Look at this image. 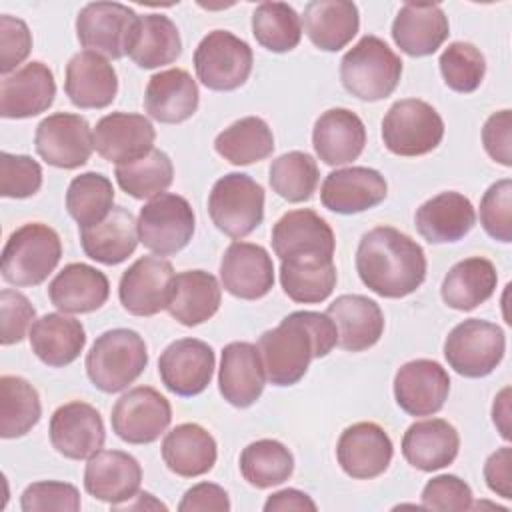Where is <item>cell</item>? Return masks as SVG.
Wrapping results in <instances>:
<instances>
[{
  "label": "cell",
  "instance_id": "7402d4cb",
  "mask_svg": "<svg viewBox=\"0 0 512 512\" xmlns=\"http://www.w3.org/2000/svg\"><path fill=\"white\" fill-rule=\"evenodd\" d=\"M388 194L386 178L366 166L330 172L320 188L322 206L336 214H358L378 206Z\"/></svg>",
  "mask_w": 512,
  "mask_h": 512
},
{
  "label": "cell",
  "instance_id": "680465c9",
  "mask_svg": "<svg viewBox=\"0 0 512 512\" xmlns=\"http://www.w3.org/2000/svg\"><path fill=\"white\" fill-rule=\"evenodd\" d=\"M180 512H228L230 510V498L228 492L212 482H200L192 488H188L178 504Z\"/></svg>",
  "mask_w": 512,
  "mask_h": 512
},
{
  "label": "cell",
  "instance_id": "bcb514c9",
  "mask_svg": "<svg viewBox=\"0 0 512 512\" xmlns=\"http://www.w3.org/2000/svg\"><path fill=\"white\" fill-rule=\"evenodd\" d=\"M118 186L136 200H152L172 184L174 180V166L166 152L152 148L146 156L116 166L114 170Z\"/></svg>",
  "mask_w": 512,
  "mask_h": 512
},
{
  "label": "cell",
  "instance_id": "83f0119b",
  "mask_svg": "<svg viewBox=\"0 0 512 512\" xmlns=\"http://www.w3.org/2000/svg\"><path fill=\"white\" fill-rule=\"evenodd\" d=\"M312 144L318 158L328 166L354 162L366 144L364 122L348 108H330L314 122Z\"/></svg>",
  "mask_w": 512,
  "mask_h": 512
},
{
  "label": "cell",
  "instance_id": "8d00e7d4",
  "mask_svg": "<svg viewBox=\"0 0 512 512\" xmlns=\"http://www.w3.org/2000/svg\"><path fill=\"white\" fill-rule=\"evenodd\" d=\"M30 348L40 362L52 368L72 364L86 344V332L80 320L66 314H44L34 320L30 332Z\"/></svg>",
  "mask_w": 512,
  "mask_h": 512
},
{
  "label": "cell",
  "instance_id": "6f0895ef",
  "mask_svg": "<svg viewBox=\"0 0 512 512\" xmlns=\"http://www.w3.org/2000/svg\"><path fill=\"white\" fill-rule=\"evenodd\" d=\"M510 128H512V114L508 108L488 116L482 128V144L486 154L502 166H512Z\"/></svg>",
  "mask_w": 512,
  "mask_h": 512
},
{
  "label": "cell",
  "instance_id": "94428289",
  "mask_svg": "<svg viewBox=\"0 0 512 512\" xmlns=\"http://www.w3.org/2000/svg\"><path fill=\"white\" fill-rule=\"evenodd\" d=\"M266 512H286V510H298V512H316V502L302 490L296 488H284L268 496L264 502Z\"/></svg>",
  "mask_w": 512,
  "mask_h": 512
},
{
  "label": "cell",
  "instance_id": "44dd1931",
  "mask_svg": "<svg viewBox=\"0 0 512 512\" xmlns=\"http://www.w3.org/2000/svg\"><path fill=\"white\" fill-rule=\"evenodd\" d=\"M156 130L142 114L112 112L102 116L94 128L96 152L116 166L130 164L154 148Z\"/></svg>",
  "mask_w": 512,
  "mask_h": 512
},
{
  "label": "cell",
  "instance_id": "c3c4849f",
  "mask_svg": "<svg viewBox=\"0 0 512 512\" xmlns=\"http://www.w3.org/2000/svg\"><path fill=\"white\" fill-rule=\"evenodd\" d=\"M270 186L288 202H306L316 192L320 172L316 160L300 150L286 152L270 164Z\"/></svg>",
  "mask_w": 512,
  "mask_h": 512
},
{
  "label": "cell",
  "instance_id": "f6af8a7d",
  "mask_svg": "<svg viewBox=\"0 0 512 512\" xmlns=\"http://www.w3.org/2000/svg\"><path fill=\"white\" fill-rule=\"evenodd\" d=\"M252 34L270 52H290L300 44L302 20L286 2H262L252 12Z\"/></svg>",
  "mask_w": 512,
  "mask_h": 512
},
{
  "label": "cell",
  "instance_id": "d6986e66",
  "mask_svg": "<svg viewBox=\"0 0 512 512\" xmlns=\"http://www.w3.org/2000/svg\"><path fill=\"white\" fill-rule=\"evenodd\" d=\"M392 454V440L376 422H356L348 426L336 444L340 468L356 480H372L384 474L392 462Z\"/></svg>",
  "mask_w": 512,
  "mask_h": 512
},
{
  "label": "cell",
  "instance_id": "7dc6e473",
  "mask_svg": "<svg viewBox=\"0 0 512 512\" xmlns=\"http://www.w3.org/2000/svg\"><path fill=\"white\" fill-rule=\"evenodd\" d=\"M112 182L100 172H84L72 178L66 190V210L78 222V228L102 222L114 208Z\"/></svg>",
  "mask_w": 512,
  "mask_h": 512
},
{
  "label": "cell",
  "instance_id": "2e32d148",
  "mask_svg": "<svg viewBox=\"0 0 512 512\" xmlns=\"http://www.w3.org/2000/svg\"><path fill=\"white\" fill-rule=\"evenodd\" d=\"M214 366V350L198 338H180L168 344L158 358L162 384L182 398L204 392L212 380Z\"/></svg>",
  "mask_w": 512,
  "mask_h": 512
},
{
  "label": "cell",
  "instance_id": "603a6c76",
  "mask_svg": "<svg viewBox=\"0 0 512 512\" xmlns=\"http://www.w3.org/2000/svg\"><path fill=\"white\" fill-rule=\"evenodd\" d=\"M56 96L52 70L32 60L8 74L0 82V116L2 118H32L46 112Z\"/></svg>",
  "mask_w": 512,
  "mask_h": 512
},
{
  "label": "cell",
  "instance_id": "30bf717a",
  "mask_svg": "<svg viewBox=\"0 0 512 512\" xmlns=\"http://www.w3.org/2000/svg\"><path fill=\"white\" fill-rule=\"evenodd\" d=\"M254 54L248 42L228 30L208 32L194 50L198 80L214 92L240 88L252 72Z\"/></svg>",
  "mask_w": 512,
  "mask_h": 512
},
{
  "label": "cell",
  "instance_id": "ab89813d",
  "mask_svg": "<svg viewBox=\"0 0 512 512\" xmlns=\"http://www.w3.org/2000/svg\"><path fill=\"white\" fill-rule=\"evenodd\" d=\"M216 152L234 166H246L274 152L270 126L258 116H246L224 128L214 140Z\"/></svg>",
  "mask_w": 512,
  "mask_h": 512
},
{
  "label": "cell",
  "instance_id": "9c48e42d",
  "mask_svg": "<svg viewBox=\"0 0 512 512\" xmlns=\"http://www.w3.org/2000/svg\"><path fill=\"white\" fill-rule=\"evenodd\" d=\"M140 16L120 2H90L76 16L78 42L104 58L130 54Z\"/></svg>",
  "mask_w": 512,
  "mask_h": 512
},
{
  "label": "cell",
  "instance_id": "ac0fdd59",
  "mask_svg": "<svg viewBox=\"0 0 512 512\" xmlns=\"http://www.w3.org/2000/svg\"><path fill=\"white\" fill-rule=\"evenodd\" d=\"M448 392L450 376L436 360H410L394 376L396 404L410 416H432L440 412Z\"/></svg>",
  "mask_w": 512,
  "mask_h": 512
},
{
  "label": "cell",
  "instance_id": "ee69618b",
  "mask_svg": "<svg viewBox=\"0 0 512 512\" xmlns=\"http://www.w3.org/2000/svg\"><path fill=\"white\" fill-rule=\"evenodd\" d=\"M240 472L254 488H272L292 476L294 456L282 442L262 438L242 450Z\"/></svg>",
  "mask_w": 512,
  "mask_h": 512
},
{
  "label": "cell",
  "instance_id": "5b68a950",
  "mask_svg": "<svg viewBox=\"0 0 512 512\" xmlns=\"http://www.w3.org/2000/svg\"><path fill=\"white\" fill-rule=\"evenodd\" d=\"M62 242L54 228L28 222L16 228L2 250V278L14 286H38L58 266Z\"/></svg>",
  "mask_w": 512,
  "mask_h": 512
},
{
  "label": "cell",
  "instance_id": "cb8c5ba5",
  "mask_svg": "<svg viewBox=\"0 0 512 512\" xmlns=\"http://www.w3.org/2000/svg\"><path fill=\"white\" fill-rule=\"evenodd\" d=\"M142 482L138 460L122 450H98L88 458L84 488L96 500L118 506L136 498Z\"/></svg>",
  "mask_w": 512,
  "mask_h": 512
},
{
  "label": "cell",
  "instance_id": "7bdbcfd3",
  "mask_svg": "<svg viewBox=\"0 0 512 512\" xmlns=\"http://www.w3.org/2000/svg\"><path fill=\"white\" fill-rule=\"evenodd\" d=\"M338 280L332 260H300L280 262V284L284 294L300 304L324 302Z\"/></svg>",
  "mask_w": 512,
  "mask_h": 512
},
{
  "label": "cell",
  "instance_id": "277c9868",
  "mask_svg": "<svg viewBox=\"0 0 512 512\" xmlns=\"http://www.w3.org/2000/svg\"><path fill=\"white\" fill-rule=\"evenodd\" d=\"M146 366V342L138 332L128 328L106 330L94 340L86 354V374L90 382L106 394L128 388Z\"/></svg>",
  "mask_w": 512,
  "mask_h": 512
},
{
  "label": "cell",
  "instance_id": "681fc988",
  "mask_svg": "<svg viewBox=\"0 0 512 512\" xmlns=\"http://www.w3.org/2000/svg\"><path fill=\"white\" fill-rule=\"evenodd\" d=\"M440 72L446 86L460 94L474 92L486 74L484 54L470 42H452L440 54Z\"/></svg>",
  "mask_w": 512,
  "mask_h": 512
},
{
  "label": "cell",
  "instance_id": "6da1fadb",
  "mask_svg": "<svg viewBox=\"0 0 512 512\" xmlns=\"http://www.w3.org/2000/svg\"><path fill=\"white\" fill-rule=\"evenodd\" d=\"M338 344L336 324L328 314L298 310L258 338L266 380L292 386L304 378L314 358H324Z\"/></svg>",
  "mask_w": 512,
  "mask_h": 512
},
{
  "label": "cell",
  "instance_id": "ffe728a7",
  "mask_svg": "<svg viewBox=\"0 0 512 512\" xmlns=\"http://www.w3.org/2000/svg\"><path fill=\"white\" fill-rule=\"evenodd\" d=\"M226 292L242 300L264 298L274 286V264L268 250L252 242H232L220 260Z\"/></svg>",
  "mask_w": 512,
  "mask_h": 512
},
{
  "label": "cell",
  "instance_id": "b9f144b4",
  "mask_svg": "<svg viewBox=\"0 0 512 512\" xmlns=\"http://www.w3.org/2000/svg\"><path fill=\"white\" fill-rule=\"evenodd\" d=\"M42 416L38 390L22 376L0 378V436L20 438L28 434Z\"/></svg>",
  "mask_w": 512,
  "mask_h": 512
},
{
  "label": "cell",
  "instance_id": "5bb4252c",
  "mask_svg": "<svg viewBox=\"0 0 512 512\" xmlns=\"http://www.w3.org/2000/svg\"><path fill=\"white\" fill-rule=\"evenodd\" d=\"M334 248L330 224L308 208L286 212L272 228V250L280 262L332 260Z\"/></svg>",
  "mask_w": 512,
  "mask_h": 512
},
{
  "label": "cell",
  "instance_id": "f1b7e54d",
  "mask_svg": "<svg viewBox=\"0 0 512 512\" xmlns=\"http://www.w3.org/2000/svg\"><path fill=\"white\" fill-rule=\"evenodd\" d=\"M110 296V282L98 268L72 262L48 284L50 302L64 314H86L102 308Z\"/></svg>",
  "mask_w": 512,
  "mask_h": 512
},
{
  "label": "cell",
  "instance_id": "3957f363",
  "mask_svg": "<svg viewBox=\"0 0 512 512\" xmlns=\"http://www.w3.org/2000/svg\"><path fill=\"white\" fill-rule=\"evenodd\" d=\"M402 60L378 36H362L340 60L342 86L364 102L388 98L400 84Z\"/></svg>",
  "mask_w": 512,
  "mask_h": 512
},
{
  "label": "cell",
  "instance_id": "db71d44e",
  "mask_svg": "<svg viewBox=\"0 0 512 512\" xmlns=\"http://www.w3.org/2000/svg\"><path fill=\"white\" fill-rule=\"evenodd\" d=\"M36 316L30 300L18 290H2L0 292V342L2 346L18 344L30 332L32 320Z\"/></svg>",
  "mask_w": 512,
  "mask_h": 512
},
{
  "label": "cell",
  "instance_id": "f5cc1de1",
  "mask_svg": "<svg viewBox=\"0 0 512 512\" xmlns=\"http://www.w3.org/2000/svg\"><path fill=\"white\" fill-rule=\"evenodd\" d=\"M80 492L76 486L58 480H44L26 486L20 496V508L24 512H76L80 510Z\"/></svg>",
  "mask_w": 512,
  "mask_h": 512
},
{
  "label": "cell",
  "instance_id": "4fadbf2b",
  "mask_svg": "<svg viewBox=\"0 0 512 512\" xmlns=\"http://www.w3.org/2000/svg\"><path fill=\"white\" fill-rule=\"evenodd\" d=\"M110 422L120 440L128 444H150L170 426L172 406L158 390L136 386L116 400Z\"/></svg>",
  "mask_w": 512,
  "mask_h": 512
},
{
  "label": "cell",
  "instance_id": "11a10c76",
  "mask_svg": "<svg viewBox=\"0 0 512 512\" xmlns=\"http://www.w3.org/2000/svg\"><path fill=\"white\" fill-rule=\"evenodd\" d=\"M422 508L426 510H470L472 508V490L470 486L454 476L440 474L426 482L422 490Z\"/></svg>",
  "mask_w": 512,
  "mask_h": 512
},
{
  "label": "cell",
  "instance_id": "f907efd6",
  "mask_svg": "<svg viewBox=\"0 0 512 512\" xmlns=\"http://www.w3.org/2000/svg\"><path fill=\"white\" fill-rule=\"evenodd\" d=\"M480 224L498 242H512V180L494 182L480 200Z\"/></svg>",
  "mask_w": 512,
  "mask_h": 512
},
{
  "label": "cell",
  "instance_id": "9a60e30c",
  "mask_svg": "<svg viewBox=\"0 0 512 512\" xmlns=\"http://www.w3.org/2000/svg\"><path fill=\"white\" fill-rule=\"evenodd\" d=\"M174 276V268L166 258L158 254L138 258L120 278V304L134 316H154L166 310Z\"/></svg>",
  "mask_w": 512,
  "mask_h": 512
},
{
  "label": "cell",
  "instance_id": "1f68e13d",
  "mask_svg": "<svg viewBox=\"0 0 512 512\" xmlns=\"http://www.w3.org/2000/svg\"><path fill=\"white\" fill-rule=\"evenodd\" d=\"M326 314L338 330V346L348 352L372 348L384 332L380 306L362 294H342L328 304Z\"/></svg>",
  "mask_w": 512,
  "mask_h": 512
},
{
  "label": "cell",
  "instance_id": "e575fe53",
  "mask_svg": "<svg viewBox=\"0 0 512 512\" xmlns=\"http://www.w3.org/2000/svg\"><path fill=\"white\" fill-rule=\"evenodd\" d=\"M216 458V440L200 424H178L162 440V460L176 476H202L214 468Z\"/></svg>",
  "mask_w": 512,
  "mask_h": 512
},
{
  "label": "cell",
  "instance_id": "6125c7cd",
  "mask_svg": "<svg viewBox=\"0 0 512 512\" xmlns=\"http://www.w3.org/2000/svg\"><path fill=\"white\" fill-rule=\"evenodd\" d=\"M510 388H504L496 398L492 406V420L504 440H510Z\"/></svg>",
  "mask_w": 512,
  "mask_h": 512
},
{
  "label": "cell",
  "instance_id": "52a82bcc",
  "mask_svg": "<svg viewBox=\"0 0 512 512\" xmlns=\"http://www.w3.org/2000/svg\"><path fill=\"white\" fill-rule=\"evenodd\" d=\"M444 138V120L436 108L418 98L394 102L382 120V140L396 156H424Z\"/></svg>",
  "mask_w": 512,
  "mask_h": 512
},
{
  "label": "cell",
  "instance_id": "f546056e",
  "mask_svg": "<svg viewBox=\"0 0 512 512\" xmlns=\"http://www.w3.org/2000/svg\"><path fill=\"white\" fill-rule=\"evenodd\" d=\"M200 92L196 80L182 68L154 74L144 92V110L162 124H180L198 110Z\"/></svg>",
  "mask_w": 512,
  "mask_h": 512
},
{
  "label": "cell",
  "instance_id": "4316f807",
  "mask_svg": "<svg viewBox=\"0 0 512 512\" xmlns=\"http://www.w3.org/2000/svg\"><path fill=\"white\" fill-rule=\"evenodd\" d=\"M448 34V16L438 4L406 2L392 22L394 44L414 58L434 54Z\"/></svg>",
  "mask_w": 512,
  "mask_h": 512
},
{
  "label": "cell",
  "instance_id": "d4e9b609",
  "mask_svg": "<svg viewBox=\"0 0 512 512\" xmlns=\"http://www.w3.org/2000/svg\"><path fill=\"white\" fill-rule=\"evenodd\" d=\"M64 90L76 108L100 110L114 102L118 94V76L108 58L82 50L66 64Z\"/></svg>",
  "mask_w": 512,
  "mask_h": 512
},
{
  "label": "cell",
  "instance_id": "be15d7a7",
  "mask_svg": "<svg viewBox=\"0 0 512 512\" xmlns=\"http://www.w3.org/2000/svg\"><path fill=\"white\" fill-rule=\"evenodd\" d=\"M126 508H134V510L136 508H162V510H166V506L162 502L154 500V496L148 494V492H140L138 502L136 504H126Z\"/></svg>",
  "mask_w": 512,
  "mask_h": 512
},
{
  "label": "cell",
  "instance_id": "484cf974",
  "mask_svg": "<svg viewBox=\"0 0 512 512\" xmlns=\"http://www.w3.org/2000/svg\"><path fill=\"white\" fill-rule=\"evenodd\" d=\"M266 372L256 344L230 342L222 350L218 388L224 400L236 408L252 406L264 392Z\"/></svg>",
  "mask_w": 512,
  "mask_h": 512
},
{
  "label": "cell",
  "instance_id": "8fae6325",
  "mask_svg": "<svg viewBox=\"0 0 512 512\" xmlns=\"http://www.w3.org/2000/svg\"><path fill=\"white\" fill-rule=\"evenodd\" d=\"M194 210L184 196L164 192L140 208L138 238L158 256L180 252L194 234Z\"/></svg>",
  "mask_w": 512,
  "mask_h": 512
},
{
  "label": "cell",
  "instance_id": "91938a15",
  "mask_svg": "<svg viewBox=\"0 0 512 512\" xmlns=\"http://www.w3.org/2000/svg\"><path fill=\"white\" fill-rule=\"evenodd\" d=\"M484 480L486 486L500 498H512V450L502 446L492 452L484 462Z\"/></svg>",
  "mask_w": 512,
  "mask_h": 512
},
{
  "label": "cell",
  "instance_id": "4dcf8cb0",
  "mask_svg": "<svg viewBox=\"0 0 512 512\" xmlns=\"http://www.w3.org/2000/svg\"><path fill=\"white\" fill-rule=\"evenodd\" d=\"M416 230L430 244L458 242L476 224L472 202L454 190L440 192L426 200L414 216Z\"/></svg>",
  "mask_w": 512,
  "mask_h": 512
},
{
  "label": "cell",
  "instance_id": "816d5d0a",
  "mask_svg": "<svg viewBox=\"0 0 512 512\" xmlns=\"http://www.w3.org/2000/svg\"><path fill=\"white\" fill-rule=\"evenodd\" d=\"M42 186V166L24 154H0V194L4 198H30Z\"/></svg>",
  "mask_w": 512,
  "mask_h": 512
},
{
  "label": "cell",
  "instance_id": "9f6ffc18",
  "mask_svg": "<svg viewBox=\"0 0 512 512\" xmlns=\"http://www.w3.org/2000/svg\"><path fill=\"white\" fill-rule=\"evenodd\" d=\"M32 50V34L24 20L10 14L0 16V72L8 76L18 70Z\"/></svg>",
  "mask_w": 512,
  "mask_h": 512
},
{
  "label": "cell",
  "instance_id": "e0dca14e",
  "mask_svg": "<svg viewBox=\"0 0 512 512\" xmlns=\"http://www.w3.org/2000/svg\"><path fill=\"white\" fill-rule=\"evenodd\" d=\"M50 442L58 454L70 460H86L102 450L106 430L100 412L88 402H68L50 418Z\"/></svg>",
  "mask_w": 512,
  "mask_h": 512
},
{
  "label": "cell",
  "instance_id": "836d02e7",
  "mask_svg": "<svg viewBox=\"0 0 512 512\" xmlns=\"http://www.w3.org/2000/svg\"><path fill=\"white\" fill-rule=\"evenodd\" d=\"M138 242V220L124 206H114L102 222L80 228L84 254L106 266L124 262L136 250Z\"/></svg>",
  "mask_w": 512,
  "mask_h": 512
},
{
  "label": "cell",
  "instance_id": "7a4b0ae2",
  "mask_svg": "<svg viewBox=\"0 0 512 512\" xmlns=\"http://www.w3.org/2000/svg\"><path fill=\"white\" fill-rule=\"evenodd\" d=\"M362 284L382 298H404L426 278V254L408 234L392 226L368 230L356 250Z\"/></svg>",
  "mask_w": 512,
  "mask_h": 512
},
{
  "label": "cell",
  "instance_id": "60d3db41",
  "mask_svg": "<svg viewBox=\"0 0 512 512\" xmlns=\"http://www.w3.org/2000/svg\"><path fill=\"white\" fill-rule=\"evenodd\" d=\"M182 52V40L176 24L164 14H144L138 22V32L130 58L136 66L152 70L172 64Z\"/></svg>",
  "mask_w": 512,
  "mask_h": 512
},
{
  "label": "cell",
  "instance_id": "f35d334b",
  "mask_svg": "<svg viewBox=\"0 0 512 512\" xmlns=\"http://www.w3.org/2000/svg\"><path fill=\"white\" fill-rule=\"evenodd\" d=\"M498 284V274L488 258L472 256L456 262L442 280V300L446 306L468 312L486 302Z\"/></svg>",
  "mask_w": 512,
  "mask_h": 512
},
{
  "label": "cell",
  "instance_id": "8992f818",
  "mask_svg": "<svg viewBox=\"0 0 512 512\" xmlns=\"http://www.w3.org/2000/svg\"><path fill=\"white\" fill-rule=\"evenodd\" d=\"M208 214L220 232L240 240L264 220V188L248 174L230 172L214 182Z\"/></svg>",
  "mask_w": 512,
  "mask_h": 512
},
{
  "label": "cell",
  "instance_id": "74e56055",
  "mask_svg": "<svg viewBox=\"0 0 512 512\" xmlns=\"http://www.w3.org/2000/svg\"><path fill=\"white\" fill-rule=\"evenodd\" d=\"M222 300V288L210 272L184 270L174 276L168 314L182 326H198L210 320Z\"/></svg>",
  "mask_w": 512,
  "mask_h": 512
},
{
  "label": "cell",
  "instance_id": "d590c367",
  "mask_svg": "<svg viewBox=\"0 0 512 512\" xmlns=\"http://www.w3.org/2000/svg\"><path fill=\"white\" fill-rule=\"evenodd\" d=\"M304 32L310 42L324 52L342 50L360 28V14L354 2L346 0H312L302 16Z\"/></svg>",
  "mask_w": 512,
  "mask_h": 512
},
{
  "label": "cell",
  "instance_id": "d6a6232c",
  "mask_svg": "<svg viewBox=\"0 0 512 512\" xmlns=\"http://www.w3.org/2000/svg\"><path fill=\"white\" fill-rule=\"evenodd\" d=\"M460 450L456 428L442 418L420 420L408 426L402 436V456L422 472H434L450 466Z\"/></svg>",
  "mask_w": 512,
  "mask_h": 512
},
{
  "label": "cell",
  "instance_id": "7c38bea8",
  "mask_svg": "<svg viewBox=\"0 0 512 512\" xmlns=\"http://www.w3.org/2000/svg\"><path fill=\"white\" fill-rule=\"evenodd\" d=\"M34 146L46 164L74 170L90 160L94 150V130L80 114L56 112L36 126Z\"/></svg>",
  "mask_w": 512,
  "mask_h": 512
},
{
  "label": "cell",
  "instance_id": "ba28073f",
  "mask_svg": "<svg viewBox=\"0 0 512 512\" xmlns=\"http://www.w3.org/2000/svg\"><path fill=\"white\" fill-rule=\"evenodd\" d=\"M506 352L504 330L488 320L468 318L444 340L448 366L464 378H484L496 370Z\"/></svg>",
  "mask_w": 512,
  "mask_h": 512
}]
</instances>
